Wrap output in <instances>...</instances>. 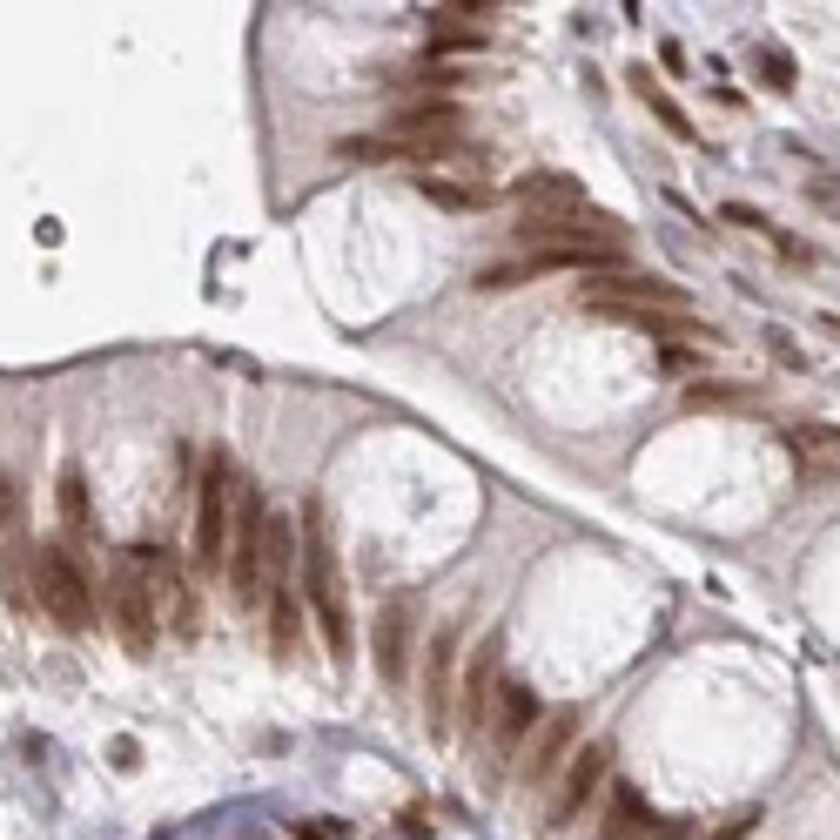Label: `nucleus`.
<instances>
[{
	"instance_id": "nucleus-1",
	"label": "nucleus",
	"mask_w": 840,
	"mask_h": 840,
	"mask_svg": "<svg viewBox=\"0 0 840 840\" xmlns=\"http://www.w3.org/2000/svg\"><path fill=\"white\" fill-rule=\"evenodd\" d=\"M296 585H303V612L323 626V645L336 665H350V592H344V565L329 545V512L323 497L303 504V538H296Z\"/></svg>"
},
{
	"instance_id": "nucleus-2",
	"label": "nucleus",
	"mask_w": 840,
	"mask_h": 840,
	"mask_svg": "<svg viewBox=\"0 0 840 840\" xmlns=\"http://www.w3.org/2000/svg\"><path fill=\"white\" fill-rule=\"evenodd\" d=\"M263 558H270V497L235 471V518H229V599L235 612H263Z\"/></svg>"
},
{
	"instance_id": "nucleus-3",
	"label": "nucleus",
	"mask_w": 840,
	"mask_h": 840,
	"mask_svg": "<svg viewBox=\"0 0 840 840\" xmlns=\"http://www.w3.org/2000/svg\"><path fill=\"white\" fill-rule=\"evenodd\" d=\"M34 612H48L61 632H95L102 626V599L88 585V565H81L61 538L34 545Z\"/></svg>"
},
{
	"instance_id": "nucleus-4",
	"label": "nucleus",
	"mask_w": 840,
	"mask_h": 840,
	"mask_svg": "<svg viewBox=\"0 0 840 840\" xmlns=\"http://www.w3.org/2000/svg\"><path fill=\"white\" fill-rule=\"evenodd\" d=\"M229 518H235V458L216 444L196 477V571L229 578Z\"/></svg>"
},
{
	"instance_id": "nucleus-5",
	"label": "nucleus",
	"mask_w": 840,
	"mask_h": 840,
	"mask_svg": "<svg viewBox=\"0 0 840 840\" xmlns=\"http://www.w3.org/2000/svg\"><path fill=\"white\" fill-rule=\"evenodd\" d=\"M108 619H115V639L128 645V659H148L155 639H161V606L148 592V578L135 571V558L122 552L115 571H108Z\"/></svg>"
},
{
	"instance_id": "nucleus-6",
	"label": "nucleus",
	"mask_w": 840,
	"mask_h": 840,
	"mask_svg": "<svg viewBox=\"0 0 840 840\" xmlns=\"http://www.w3.org/2000/svg\"><path fill=\"white\" fill-rule=\"evenodd\" d=\"M578 726H585V706H558V713L538 720V733L525 739V753L512 760L525 794H538V787H552V780L565 774V760L578 753Z\"/></svg>"
},
{
	"instance_id": "nucleus-7",
	"label": "nucleus",
	"mask_w": 840,
	"mask_h": 840,
	"mask_svg": "<svg viewBox=\"0 0 840 840\" xmlns=\"http://www.w3.org/2000/svg\"><path fill=\"white\" fill-rule=\"evenodd\" d=\"M606 774H612V746L606 739H592V746H578L571 760H565V774L552 780V807H545V833H565L585 807H592V794L606 787Z\"/></svg>"
},
{
	"instance_id": "nucleus-8",
	"label": "nucleus",
	"mask_w": 840,
	"mask_h": 840,
	"mask_svg": "<svg viewBox=\"0 0 840 840\" xmlns=\"http://www.w3.org/2000/svg\"><path fill=\"white\" fill-rule=\"evenodd\" d=\"M497 693H504V632H484V645L464 659V686H458V720L451 726H464L471 739H484Z\"/></svg>"
},
{
	"instance_id": "nucleus-9",
	"label": "nucleus",
	"mask_w": 840,
	"mask_h": 840,
	"mask_svg": "<svg viewBox=\"0 0 840 840\" xmlns=\"http://www.w3.org/2000/svg\"><path fill=\"white\" fill-rule=\"evenodd\" d=\"M128 558H135V571L148 578L155 606L168 599V619H176V632H182V639H196V632H202V612H196V592H189V578H182L176 552L155 545V538H141V545H128Z\"/></svg>"
},
{
	"instance_id": "nucleus-10",
	"label": "nucleus",
	"mask_w": 840,
	"mask_h": 840,
	"mask_svg": "<svg viewBox=\"0 0 840 840\" xmlns=\"http://www.w3.org/2000/svg\"><path fill=\"white\" fill-rule=\"evenodd\" d=\"M451 720H458V626H438L431 652H424V726H431V739H444Z\"/></svg>"
},
{
	"instance_id": "nucleus-11",
	"label": "nucleus",
	"mask_w": 840,
	"mask_h": 840,
	"mask_svg": "<svg viewBox=\"0 0 840 840\" xmlns=\"http://www.w3.org/2000/svg\"><path fill=\"white\" fill-rule=\"evenodd\" d=\"M538 720H545L538 693H532L525 680H504V693H497V706H491V760L512 767L518 753H525V739L538 733Z\"/></svg>"
},
{
	"instance_id": "nucleus-12",
	"label": "nucleus",
	"mask_w": 840,
	"mask_h": 840,
	"mask_svg": "<svg viewBox=\"0 0 840 840\" xmlns=\"http://www.w3.org/2000/svg\"><path fill=\"white\" fill-rule=\"evenodd\" d=\"M410 632H417V599H384L377 612V672H384V686H403L410 680Z\"/></svg>"
},
{
	"instance_id": "nucleus-13",
	"label": "nucleus",
	"mask_w": 840,
	"mask_h": 840,
	"mask_svg": "<svg viewBox=\"0 0 840 840\" xmlns=\"http://www.w3.org/2000/svg\"><path fill=\"white\" fill-rule=\"evenodd\" d=\"M390 141H458V128H464V108L451 102V95H431V102H410V108H397L390 122Z\"/></svg>"
},
{
	"instance_id": "nucleus-14",
	"label": "nucleus",
	"mask_w": 840,
	"mask_h": 840,
	"mask_svg": "<svg viewBox=\"0 0 840 840\" xmlns=\"http://www.w3.org/2000/svg\"><path fill=\"white\" fill-rule=\"evenodd\" d=\"M512 196L525 202V216H585L592 209V196H585L571 176H558V168H538V176H518Z\"/></svg>"
},
{
	"instance_id": "nucleus-15",
	"label": "nucleus",
	"mask_w": 840,
	"mask_h": 840,
	"mask_svg": "<svg viewBox=\"0 0 840 840\" xmlns=\"http://www.w3.org/2000/svg\"><path fill=\"white\" fill-rule=\"evenodd\" d=\"M61 518H67V552L81 558L95 545V504H88V477H81L74 458L61 464Z\"/></svg>"
},
{
	"instance_id": "nucleus-16",
	"label": "nucleus",
	"mask_w": 840,
	"mask_h": 840,
	"mask_svg": "<svg viewBox=\"0 0 840 840\" xmlns=\"http://www.w3.org/2000/svg\"><path fill=\"white\" fill-rule=\"evenodd\" d=\"M787 451L800 458L807 477H833L840 471V424H794L787 431Z\"/></svg>"
},
{
	"instance_id": "nucleus-17",
	"label": "nucleus",
	"mask_w": 840,
	"mask_h": 840,
	"mask_svg": "<svg viewBox=\"0 0 840 840\" xmlns=\"http://www.w3.org/2000/svg\"><path fill=\"white\" fill-rule=\"evenodd\" d=\"M652 827H659V820H652L645 794H639V787H612L606 820H599V833H592V840H645Z\"/></svg>"
},
{
	"instance_id": "nucleus-18",
	"label": "nucleus",
	"mask_w": 840,
	"mask_h": 840,
	"mask_svg": "<svg viewBox=\"0 0 840 840\" xmlns=\"http://www.w3.org/2000/svg\"><path fill=\"white\" fill-rule=\"evenodd\" d=\"M746 403H760V390L720 384V377H693V384H686V410H746Z\"/></svg>"
},
{
	"instance_id": "nucleus-19",
	"label": "nucleus",
	"mask_w": 840,
	"mask_h": 840,
	"mask_svg": "<svg viewBox=\"0 0 840 840\" xmlns=\"http://www.w3.org/2000/svg\"><path fill=\"white\" fill-rule=\"evenodd\" d=\"M417 196H424V202H444V209H484V202H491L484 182H444V176H417Z\"/></svg>"
},
{
	"instance_id": "nucleus-20",
	"label": "nucleus",
	"mask_w": 840,
	"mask_h": 840,
	"mask_svg": "<svg viewBox=\"0 0 840 840\" xmlns=\"http://www.w3.org/2000/svg\"><path fill=\"white\" fill-rule=\"evenodd\" d=\"M390 81H403V88H424V95H444V88H458V81H464V67H451V61H410V67H397Z\"/></svg>"
},
{
	"instance_id": "nucleus-21",
	"label": "nucleus",
	"mask_w": 840,
	"mask_h": 840,
	"mask_svg": "<svg viewBox=\"0 0 840 840\" xmlns=\"http://www.w3.org/2000/svg\"><path fill=\"white\" fill-rule=\"evenodd\" d=\"M525 283H538V263H532V256L484 263V270H477V290H491V296H497V290H525Z\"/></svg>"
},
{
	"instance_id": "nucleus-22",
	"label": "nucleus",
	"mask_w": 840,
	"mask_h": 840,
	"mask_svg": "<svg viewBox=\"0 0 840 840\" xmlns=\"http://www.w3.org/2000/svg\"><path fill=\"white\" fill-rule=\"evenodd\" d=\"M336 155L344 161H410V148L390 135H350V141H336Z\"/></svg>"
},
{
	"instance_id": "nucleus-23",
	"label": "nucleus",
	"mask_w": 840,
	"mask_h": 840,
	"mask_svg": "<svg viewBox=\"0 0 840 840\" xmlns=\"http://www.w3.org/2000/svg\"><path fill=\"white\" fill-rule=\"evenodd\" d=\"M632 88H639V95H645V102H652V115H659V122H665V128H672V135H680V141H693V122H686V115H680V108H672V102H665V95H659V81H652V74H645V67H632Z\"/></svg>"
},
{
	"instance_id": "nucleus-24",
	"label": "nucleus",
	"mask_w": 840,
	"mask_h": 840,
	"mask_svg": "<svg viewBox=\"0 0 840 840\" xmlns=\"http://www.w3.org/2000/svg\"><path fill=\"white\" fill-rule=\"evenodd\" d=\"M14 532H28L21 525V477L0 471V538H14Z\"/></svg>"
},
{
	"instance_id": "nucleus-25",
	"label": "nucleus",
	"mask_w": 840,
	"mask_h": 840,
	"mask_svg": "<svg viewBox=\"0 0 840 840\" xmlns=\"http://www.w3.org/2000/svg\"><path fill=\"white\" fill-rule=\"evenodd\" d=\"M760 81H767L774 95H787L794 88V54L787 48H760Z\"/></svg>"
},
{
	"instance_id": "nucleus-26",
	"label": "nucleus",
	"mask_w": 840,
	"mask_h": 840,
	"mask_svg": "<svg viewBox=\"0 0 840 840\" xmlns=\"http://www.w3.org/2000/svg\"><path fill=\"white\" fill-rule=\"evenodd\" d=\"M767 235L780 242V256H787V263H800V270H813V263H820V249H813V242H800V235H787V229H767Z\"/></svg>"
},
{
	"instance_id": "nucleus-27",
	"label": "nucleus",
	"mask_w": 840,
	"mask_h": 840,
	"mask_svg": "<svg viewBox=\"0 0 840 840\" xmlns=\"http://www.w3.org/2000/svg\"><path fill=\"white\" fill-rule=\"evenodd\" d=\"M767 350H774V364H787V370H807V357L787 344V329H767Z\"/></svg>"
},
{
	"instance_id": "nucleus-28",
	"label": "nucleus",
	"mask_w": 840,
	"mask_h": 840,
	"mask_svg": "<svg viewBox=\"0 0 840 840\" xmlns=\"http://www.w3.org/2000/svg\"><path fill=\"white\" fill-rule=\"evenodd\" d=\"M753 827H760V807H739V813H733V820H726V827H720L713 840H746Z\"/></svg>"
},
{
	"instance_id": "nucleus-29",
	"label": "nucleus",
	"mask_w": 840,
	"mask_h": 840,
	"mask_svg": "<svg viewBox=\"0 0 840 840\" xmlns=\"http://www.w3.org/2000/svg\"><path fill=\"white\" fill-rule=\"evenodd\" d=\"M720 216H726V222H739V229H774V222H767L760 209H753V202H726Z\"/></svg>"
},
{
	"instance_id": "nucleus-30",
	"label": "nucleus",
	"mask_w": 840,
	"mask_h": 840,
	"mask_svg": "<svg viewBox=\"0 0 840 840\" xmlns=\"http://www.w3.org/2000/svg\"><path fill=\"white\" fill-rule=\"evenodd\" d=\"M645 840H693V820H659Z\"/></svg>"
},
{
	"instance_id": "nucleus-31",
	"label": "nucleus",
	"mask_w": 840,
	"mask_h": 840,
	"mask_svg": "<svg viewBox=\"0 0 840 840\" xmlns=\"http://www.w3.org/2000/svg\"><path fill=\"white\" fill-rule=\"evenodd\" d=\"M827 329H833V336H840V309H833V316H827Z\"/></svg>"
}]
</instances>
